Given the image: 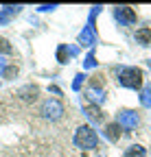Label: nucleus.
Listing matches in <instances>:
<instances>
[{
  "instance_id": "obj_1",
  "label": "nucleus",
  "mask_w": 151,
  "mask_h": 157,
  "mask_svg": "<svg viewBox=\"0 0 151 157\" xmlns=\"http://www.w3.org/2000/svg\"><path fill=\"white\" fill-rule=\"evenodd\" d=\"M142 70L140 68H118V85L129 90H142Z\"/></svg>"
},
{
  "instance_id": "obj_2",
  "label": "nucleus",
  "mask_w": 151,
  "mask_h": 157,
  "mask_svg": "<svg viewBox=\"0 0 151 157\" xmlns=\"http://www.w3.org/2000/svg\"><path fill=\"white\" fill-rule=\"evenodd\" d=\"M97 144H99V135H97V131H94L92 127L81 124L77 131H74V146L77 148L92 151V148H97Z\"/></svg>"
},
{
  "instance_id": "obj_3",
  "label": "nucleus",
  "mask_w": 151,
  "mask_h": 157,
  "mask_svg": "<svg viewBox=\"0 0 151 157\" xmlns=\"http://www.w3.org/2000/svg\"><path fill=\"white\" fill-rule=\"evenodd\" d=\"M40 113H42V118H46V120L57 122V120H62V118H64L66 109H64L62 101H57V98H48V101H44V103H42Z\"/></svg>"
},
{
  "instance_id": "obj_4",
  "label": "nucleus",
  "mask_w": 151,
  "mask_h": 157,
  "mask_svg": "<svg viewBox=\"0 0 151 157\" xmlns=\"http://www.w3.org/2000/svg\"><path fill=\"white\" fill-rule=\"evenodd\" d=\"M116 122L121 124L123 131L131 133V131H136L138 124H140V118H138V111H131V109H121L116 113Z\"/></svg>"
},
{
  "instance_id": "obj_5",
  "label": "nucleus",
  "mask_w": 151,
  "mask_h": 157,
  "mask_svg": "<svg viewBox=\"0 0 151 157\" xmlns=\"http://www.w3.org/2000/svg\"><path fill=\"white\" fill-rule=\"evenodd\" d=\"M114 17L118 20L121 24H136V20H138V15H136V11L131 9V7H116L114 9Z\"/></svg>"
},
{
  "instance_id": "obj_6",
  "label": "nucleus",
  "mask_w": 151,
  "mask_h": 157,
  "mask_svg": "<svg viewBox=\"0 0 151 157\" xmlns=\"http://www.w3.org/2000/svg\"><path fill=\"white\" fill-rule=\"evenodd\" d=\"M83 111L88 113V118L92 122H103L105 120V113H101V107L99 105H94V103H90V101H83Z\"/></svg>"
},
{
  "instance_id": "obj_7",
  "label": "nucleus",
  "mask_w": 151,
  "mask_h": 157,
  "mask_svg": "<svg viewBox=\"0 0 151 157\" xmlns=\"http://www.w3.org/2000/svg\"><path fill=\"white\" fill-rule=\"evenodd\" d=\"M85 96H88V101L94 103V105H101L105 101V92L103 90H94V87H88L85 90Z\"/></svg>"
},
{
  "instance_id": "obj_8",
  "label": "nucleus",
  "mask_w": 151,
  "mask_h": 157,
  "mask_svg": "<svg viewBox=\"0 0 151 157\" xmlns=\"http://www.w3.org/2000/svg\"><path fill=\"white\" fill-rule=\"evenodd\" d=\"M79 42L83 44V46H92L94 44V26H92V22L81 31V35H79Z\"/></svg>"
},
{
  "instance_id": "obj_9",
  "label": "nucleus",
  "mask_w": 151,
  "mask_h": 157,
  "mask_svg": "<svg viewBox=\"0 0 151 157\" xmlns=\"http://www.w3.org/2000/svg\"><path fill=\"white\" fill-rule=\"evenodd\" d=\"M20 9L22 7H2V9H0V24H7L13 15L20 13Z\"/></svg>"
},
{
  "instance_id": "obj_10",
  "label": "nucleus",
  "mask_w": 151,
  "mask_h": 157,
  "mask_svg": "<svg viewBox=\"0 0 151 157\" xmlns=\"http://www.w3.org/2000/svg\"><path fill=\"white\" fill-rule=\"evenodd\" d=\"M136 42L142 46H151V29L149 26H142L136 31Z\"/></svg>"
},
{
  "instance_id": "obj_11",
  "label": "nucleus",
  "mask_w": 151,
  "mask_h": 157,
  "mask_svg": "<svg viewBox=\"0 0 151 157\" xmlns=\"http://www.w3.org/2000/svg\"><path fill=\"white\" fill-rule=\"evenodd\" d=\"M105 135H107V140L116 142L118 137H121V124H118V122H112V124H107V127H105Z\"/></svg>"
},
{
  "instance_id": "obj_12",
  "label": "nucleus",
  "mask_w": 151,
  "mask_h": 157,
  "mask_svg": "<svg viewBox=\"0 0 151 157\" xmlns=\"http://www.w3.org/2000/svg\"><path fill=\"white\" fill-rule=\"evenodd\" d=\"M140 105L151 109V83H147L142 90H140Z\"/></svg>"
},
{
  "instance_id": "obj_13",
  "label": "nucleus",
  "mask_w": 151,
  "mask_h": 157,
  "mask_svg": "<svg viewBox=\"0 0 151 157\" xmlns=\"http://www.w3.org/2000/svg\"><path fill=\"white\" fill-rule=\"evenodd\" d=\"M70 55H77V48H70V50H68V46H64V44H62V46H59V50H57V59H59V63H66Z\"/></svg>"
},
{
  "instance_id": "obj_14",
  "label": "nucleus",
  "mask_w": 151,
  "mask_h": 157,
  "mask_svg": "<svg viewBox=\"0 0 151 157\" xmlns=\"http://www.w3.org/2000/svg\"><path fill=\"white\" fill-rule=\"evenodd\" d=\"M125 157H147V151L140 146V144H134V146H129Z\"/></svg>"
},
{
  "instance_id": "obj_15",
  "label": "nucleus",
  "mask_w": 151,
  "mask_h": 157,
  "mask_svg": "<svg viewBox=\"0 0 151 157\" xmlns=\"http://www.w3.org/2000/svg\"><path fill=\"white\" fill-rule=\"evenodd\" d=\"M0 52H2V55H11V52H13L9 39H5V37H0Z\"/></svg>"
},
{
  "instance_id": "obj_16",
  "label": "nucleus",
  "mask_w": 151,
  "mask_h": 157,
  "mask_svg": "<svg viewBox=\"0 0 151 157\" xmlns=\"http://www.w3.org/2000/svg\"><path fill=\"white\" fill-rule=\"evenodd\" d=\"M94 66H97V57H94V52H90L85 57V61H83V68L88 70V68H94Z\"/></svg>"
},
{
  "instance_id": "obj_17",
  "label": "nucleus",
  "mask_w": 151,
  "mask_h": 157,
  "mask_svg": "<svg viewBox=\"0 0 151 157\" xmlns=\"http://www.w3.org/2000/svg\"><path fill=\"white\" fill-rule=\"evenodd\" d=\"M13 74H18V66H7V70L2 72V76H5V78H11Z\"/></svg>"
},
{
  "instance_id": "obj_18",
  "label": "nucleus",
  "mask_w": 151,
  "mask_h": 157,
  "mask_svg": "<svg viewBox=\"0 0 151 157\" xmlns=\"http://www.w3.org/2000/svg\"><path fill=\"white\" fill-rule=\"evenodd\" d=\"M83 74H77V76H74V83H72V90H79L81 87V83H83Z\"/></svg>"
},
{
  "instance_id": "obj_19",
  "label": "nucleus",
  "mask_w": 151,
  "mask_h": 157,
  "mask_svg": "<svg viewBox=\"0 0 151 157\" xmlns=\"http://www.w3.org/2000/svg\"><path fill=\"white\" fill-rule=\"evenodd\" d=\"M7 70V61H5V59H0V74H2Z\"/></svg>"
}]
</instances>
